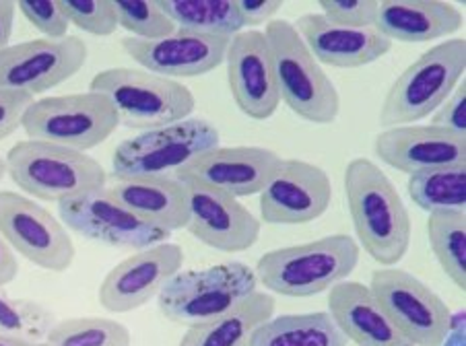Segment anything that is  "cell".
Wrapping results in <instances>:
<instances>
[{"instance_id": "cell-1", "label": "cell", "mask_w": 466, "mask_h": 346, "mask_svg": "<svg viewBox=\"0 0 466 346\" xmlns=\"http://www.w3.org/2000/svg\"><path fill=\"white\" fill-rule=\"evenodd\" d=\"M345 196L357 243L382 266L399 264L407 256L413 222L392 180L365 157L345 167Z\"/></svg>"}, {"instance_id": "cell-2", "label": "cell", "mask_w": 466, "mask_h": 346, "mask_svg": "<svg viewBox=\"0 0 466 346\" xmlns=\"http://www.w3.org/2000/svg\"><path fill=\"white\" fill-rule=\"evenodd\" d=\"M360 243L351 235L335 233L270 250L258 258L254 272L270 293L306 299L326 293L347 281L360 264Z\"/></svg>"}, {"instance_id": "cell-3", "label": "cell", "mask_w": 466, "mask_h": 346, "mask_svg": "<svg viewBox=\"0 0 466 346\" xmlns=\"http://www.w3.org/2000/svg\"><path fill=\"white\" fill-rule=\"evenodd\" d=\"M466 71L464 37H452L423 52L390 84L380 107V126H409L430 118L452 95Z\"/></svg>"}, {"instance_id": "cell-4", "label": "cell", "mask_w": 466, "mask_h": 346, "mask_svg": "<svg viewBox=\"0 0 466 346\" xmlns=\"http://www.w3.org/2000/svg\"><path fill=\"white\" fill-rule=\"evenodd\" d=\"M89 91L107 97L122 126L143 133L188 120L197 110V99L184 83L143 68H106L93 76Z\"/></svg>"}, {"instance_id": "cell-5", "label": "cell", "mask_w": 466, "mask_h": 346, "mask_svg": "<svg viewBox=\"0 0 466 346\" xmlns=\"http://www.w3.org/2000/svg\"><path fill=\"white\" fill-rule=\"evenodd\" d=\"M6 173L29 198L44 203L89 194L107 186V172L87 153L42 141H19L6 153Z\"/></svg>"}, {"instance_id": "cell-6", "label": "cell", "mask_w": 466, "mask_h": 346, "mask_svg": "<svg viewBox=\"0 0 466 346\" xmlns=\"http://www.w3.org/2000/svg\"><path fill=\"white\" fill-rule=\"evenodd\" d=\"M281 102L312 124H332L340 114V95L322 64L312 56L291 21L277 17L264 27Z\"/></svg>"}, {"instance_id": "cell-7", "label": "cell", "mask_w": 466, "mask_h": 346, "mask_svg": "<svg viewBox=\"0 0 466 346\" xmlns=\"http://www.w3.org/2000/svg\"><path fill=\"white\" fill-rule=\"evenodd\" d=\"M219 128L203 118H188L176 124L147 130L122 141L112 153L116 180L174 175L203 153L219 147Z\"/></svg>"}, {"instance_id": "cell-8", "label": "cell", "mask_w": 466, "mask_h": 346, "mask_svg": "<svg viewBox=\"0 0 466 346\" xmlns=\"http://www.w3.org/2000/svg\"><path fill=\"white\" fill-rule=\"evenodd\" d=\"M120 126L114 105L102 94H68L35 99L23 115L29 141H42L81 153L99 147Z\"/></svg>"}, {"instance_id": "cell-9", "label": "cell", "mask_w": 466, "mask_h": 346, "mask_svg": "<svg viewBox=\"0 0 466 346\" xmlns=\"http://www.w3.org/2000/svg\"><path fill=\"white\" fill-rule=\"evenodd\" d=\"M254 268L228 262L203 271L177 272L157 295L159 311L174 324H198L221 315L256 291Z\"/></svg>"}, {"instance_id": "cell-10", "label": "cell", "mask_w": 466, "mask_h": 346, "mask_svg": "<svg viewBox=\"0 0 466 346\" xmlns=\"http://www.w3.org/2000/svg\"><path fill=\"white\" fill-rule=\"evenodd\" d=\"M368 287L392 324L413 346H441L452 332L454 315L436 291L402 268L382 266Z\"/></svg>"}, {"instance_id": "cell-11", "label": "cell", "mask_w": 466, "mask_h": 346, "mask_svg": "<svg viewBox=\"0 0 466 346\" xmlns=\"http://www.w3.org/2000/svg\"><path fill=\"white\" fill-rule=\"evenodd\" d=\"M0 235L15 253L42 271L66 272L75 262V242L65 222L13 190H0Z\"/></svg>"}, {"instance_id": "cell-12", "label": "cell", "mask_w": 466, "mask_h": 346, "mask_svg": "<svg viewBox=\"0 0 466 346\" xmlns=\"http://www.w3.org/2000/svg\"><path fill=\"white\" fill-rule=\"evenodd\" d=\"M60 221L85 240L120 250H145L169 240L167 231L149 225L120 204L110 188L81 194L58 203Z\"/></svg>"}, {"instance_id": "cell-13", "label": "cell", "mask_w": 466, "mask_h": 346, "mask_svg": "<svg viewBox=\"0 0 466 346\" xmlns=\"http://www.w3.org/2000/svg\"><path fill=\"white\" fill-rule=\"evenodd\" d=\"M89 58L87 44L79 35L65 40H31L0 52V89L29 95L48 94L81 71Z\"/></svg>"}, {"instance_id": "cell-14", "label": "cell", "mask_w": 466, "mask_h": 346, "mask_svg": "<svg viewBox=\"0 0 466 346\" xmlns=\"http://www.w3.org/2000/svg\"><path fill=\"white\" fill-rule=\"evenodd\" d=\"M184 250L177 243L163 242L138 250L116 264L99 284V305L110 313L135 311L161 293V289L182 272Z\"/></svg>"}, {"instance_id": "cell-15", "label": "cell", "mask_w": 466, "mask_h": 346, "mask_svg": "<svg viewBox=\"0 0 466 346\" xmlns=\"http://www.w3.org/2000/svg\"><path fill=\"white\" fill-rule=\"evenodd\" d=\"M188 192V233L217 252L238 253L258 242L262 221L238 198L194 180H180Z\"/></svg>"}, {"instance_id": "cell-16", "label": "cell", "mask_w": 466, "mask_h": 346, "mask_svg": "<svg viewBox=\"0 0 466 346\" xmlns=\"http://www.w3.org/2000/svg\"><path fill=\"white\" fill-rule=\"evenodd\" d=\"M228 81L233 102L252 120H268L281 105L275 60L267 35L260 29H244L231 37L228 54Z\"/></svg>"}, {"instance_id": "cell-17", "label": "cell", "mask_w": 466, "mask_h": 346, "mask_svg": "<svg viewBox=\"0 0 466 346\" xmlns=\"http://www.w3.org/2000/svg\"><path fill=\"white\" fill-rule=\"evenodd\" d=\"M332 203V182L320 165L283 159L281 169L260 192V221L268 225H306L318 221Z\"/></svg>"}, {"instance_id": "cell-18", "label": "cell", "mask_w": 466, "mask_h": 346, "mask_svg": "<svg viewBox=\"0 0 466 346\" xmlns=\"http://www.w3.org/2000/svg\"><path fill=\"white\" fill-rule=\"evenodd\" d=\"M229 42V37L176 29L161 40L124 37L120 44L127 56L143 66V71L177 81L203 76L219 68L225 63Z\"/></svg>"}, {"instance_id": "cell-19", "label": "cell", "mask_w": 466, "mask_h": 346, "mask_svg": "<svg viewBox=\"0 0 466 346\" xmlns=\"http://www.w3.org/2000/svg\"><path fill=\"white\" fill-rule=\"evenodd\" d=\"M283 157L264 147H215L174 173L223 190L233 198L256 196L281 169Z\"/></svg>"}, {"instance_id": "cell-20", "label": "cell", "mask_w": 466, "mask_h": 346, "mask_svg": "<svg viewBox=\"0 0 466 346\" xmlns=\"http://www.w3.org/2000/svg\"><path fill=\"white\" fill-rule=\"evenodd\" d=\"M374 153L384 165L413 175L436 167L466 163V136L431 124L394 126L378 133Z\"/></svg>"}, {"instance_id": "cell-21", "label": "cell", "mask_w": 466, "mask_h": 346, "mask_svg": "<svg viewBox=\"0 0 466 346\" xmlns=\"http://www.w3.org/2000/svg\"><path fill=\"white\" fill-rule=\"evenodd\" d=\"M293 27L312 56L324 66L363 68L392 50V42L376 27H340L326 21L320 13L301 15Z\"/></svg>"}, {"instance_id": "cell-22", "label": "cell", "mask_w": 466, "mask_h": 346, "mask_svg": "<svg viewBox=\"0 0 466 346\" xmlns=\"http://www.w3.org/2000/svg\"><path fill=\"white\" fill-rule=\"evenodd\" d=\"M329 313L357 346H413L399 332L368 284L343 281L329 291Z\"/></svg>"}, {"instance_id": "cell-23", "label": "cell", "mask_w": 466, "mask_h": 346, "mask_svg": "<svg viewBox=\"0 0 466 346\" xmlns=\"http://www.w3.org/2000/svg\"><path fill=\"white\" fill-rule=\"evenodd\" d=\"M462 25V13L452 3L386 0L380 3L374 27L392 44H425L458 34Z\"/></svg>"}, {"instance_id": "cell-24", "label": "cell", "mask_w": 466, "mask_h": 346, "mask_svg": "<svg viewBox=\"0 0 466 346\" xmlns=\"http://www.w3.org/2000/svg\"><path fill=\"white\" fill-rule=\"evenodd\" d=\"M120 204L167 233L188 225V192L176 175H147L118 180L110 188Z\"/></svg>"}, {"instance_id": "cell-25", "label": "cell", "mask_w": 466, "mask_h": 346, "mask_svg": "<svg viewBox=\"0 0 466 346\" xmlns=\"http://www.w3.org/2000/svg\"><path fill=\"white\" fill-rule=\"evenodd\" d=\"M275 310L273 295L254 291L225 313L188 326L177 346H252L254 334L273 318Z\"/></svg>"}, {"instance_id": "cell-26", "label": "cell", "mask_w": 466, "mask_h": 346, "mask_svg": "<svg viewBox=\"0 0 466 346\" xmlns=\"http://www.w3.org/2000/svg\"><path fill=\"white\" fill-rule=\"evenodd\" d=\"M329 311L273 315L254 334L252 346H347Z\"/></svg>"}, {"instance_id": "cell-27", "label": "cell", "mask_w": 466, "mask_h": 346, "mask_svg": "<svg viewBox=\"0 0 466 346\" xmlns=\"http://www.w3.org/2000/svg\"><path fill=\"white\" fill-rule=\"evenodd\" d=\"M177 29L215 37H231L244 32L238 0H159Z\"/></svg>"}, {"instance_id": "cell-28", "label": "cell", "mask_w": 466, "mask_h": 346, "mask_svg": "<svg viewBox=\"0 0 466 346\" xmlns=\"http://www.w3.org/2000/svg\"><path fill=\"white\" fill-rule=\"evenodd\" d=\"M427 240L441 271L458 289H466V213L436 211L427 214Z\"/></svg>"}, {"instance_id": "cell-29", "label": "cell", "mask_w": 466, "mask_h": 346, "mask_svg": "<svg viewBox=\"0 0 466 346\" xmlns=\"http://www.w3.org/2000/svg\"><path fill=\"white\" fill-rule=\"evenodd\" d=\"M407 192L419 209L427 214L436 211H464L466 206V163L436 167L409 175Z\"/></svg>"}, {"instance_id": "cell-30", "label": "cell", "mask_w": 466, "mask_h": 346, "mask_svg": "<svg viewBox=\"0 0 466 346\" xmlns=\"http://www.w3.org/2000/svg\"><path fill=\"white\" fill-rule=\"evenodd\" d=\"M50 346H130V330L112 318H68L46 336Z\"/></svg>"}, {"instance_id": "cell-31", "label": "cell", "mask_w": 466, "mask_h": 346, "mask_svg": "<svg viewBox=\"0 0 466 346\" xmlns=\"http://www.w3.org/2000/svg\"><path fill=\"white\" fill-rule=\"evenodd\" d=\"M54 324L56 318L48 307L25 297H11L0 287V336L35 344L46 341Z\"/></svg>"}, {"instance_id": "cell-32", "label": "cell", "mask_w": 466, "mask_h": 346, "mask_svg": "<svg viewBox=\"0 0 466 346\" xmlns=\"http://www.w3.org/2000/svg\"><path fill=\"white\" fill-rule=\"evenodd\" d=\"M118 27L135 40H161L176 32V23L161 9L159 0H128L116 3Z\"/></svg>"}, {"instance_id": "cell-33", "label": "cell", "mask_w": 466, "mask_h": 346, "mask_svg": "<svg viewBox=\"0 0 466 346\" xmlns=\"http://www.w3.org/2000/svg\"><path fill=\"white\" fill-rule=\"evenodd\" d=\"M71 25L96 37H110L118 29L114 0H60Z\"/></svg>"}, {"instance_id": "cell-34", "label": "cell", "mask_w": 466, "mask_h": 346, "mask_svg": "<svg viewBox=\"0 0 466 346\" xmlns=\"http://www.w3.org/2000/svg\"><path fill=\"white\" fill-rule=\"evenodd\" d=\"M17 11H21L29 25H34L46 40L58 42L68 37L71 23L62 11L60 0H25V3H17Z\"/></svg>"}, {"instance_id": "cell-35", "label": "cell", "mask_w": 466, "mask_h": 346, "mask_svg": "<svg viewBox=\"0 0 466 346\" xmlns=\"http://www.w3.org/2000/svg\"><path fill=\"white\" fill-rule=\"evenodd\" d=\"M320 15L340 27H374L380 3L378 0H320Z\"/></svg>"}, {"instance_id": "cell-36", "label": "cell", "mask_w": 466, "mask_h": 346, "mask_svg": "<svg viewBox=\"0 0 466 346\" xmlns=\"http://www.w3.org/2000/svg\"><path fill=\"white\" fill-rule=\"evenodd\" d=\"M431 126L444 128L448 133L466 136V83H458L444 104L431 114Z\"/></svg>"}, {"instance_id": "cell-37", "label": "cell", "mask_w": 466, "mask_h": 346, "mask_svg": "<svg viewBox=\"0 0 466 346\" xmlns=\"http://www.w3.org/2000/svg\"><path fill=\"white\" fill-rule=\"evenodd\" d=\"M34 102V95L23 94V91L0 89V143L17 133L23 115Z\"/></svg>"}, {"instance_id": "cell-38", "label": "cell", "mask_w": 466, "mask_h": 346, "mask_svg": "<svg viewBox=\"0 0 466 346\" xmlns=\"http://www.w3.org/2000/svg\"><path fill=\"white\" fill-rule=\"evenodd\" d=\"M285 6L283 0H262V3H248V0H238V9L242 15L244 29H258L260 25H268L270 21L277 19Z\"/></svg>"}, {"instance_id": "cell-39", "label": "cell", "mask_w": 466, "mask_h": 346, "mask_svg": "<svg viewBox=\"0 0 466 346\" xmlns=\"http://www.w3.org/2000/svg\"><path fill=\"white\" fill-rule=\"evenodd\" d=\"M19 274V262L11 245L5 242V237L0 235V287L13 282Z\"/></svg>"}, {"instance_id": "cell-40", "label": "cell", "mask_w": 466, "mask_h": 346, "mask_svg": "<svg viewBox=\"0 0 466 346\" xmlns=\"http://www.w3.org/2000/svg\"><path fill=\"white\" fill-rule=\"evenodd\" d=\"M15 15H17V3L0 0V52L11 45L9 42L15 27Z\"/></svg>"}, {"instance_id": "cell-41", "label": "cell", "mask_w": 466, "mask_h": 346, "mask_svg": "<svg viewBox=\"0 0 466 346\" xmlns=\"http://www.w3.org/2000/svg\"><path fill=\"white\" fill-rule=\"evenodd\" d=\"M441 346H464V330H462V332L458 330L456 336H454V326H452V332H450V336L446 338V342Z\"/></svg>"}, {"instance_id": "cell-42", "label": "cell", "mask_w": 466, "mask_h": 346, "mask_svg": "<svg viewBox=\"0 0 466 346\" xmlns=\"http://www.w3.org/2000/svg\"><path fill=\"white\" fill-rule=\"evenodd\" d=\"M0 346H31V344L25 341H17V338L0 336Z\"/></svg>"}, {"instance_id": "cell-43", "label": "cell", "mask_w": 466, "mask_h": 346, "mask_svg": "<svg viewBox=\"0 0 466 346\" xmlns=\"http://www.w3.org/2000/svg\"><path fill=\"white\" fill-rule=\"evenodd\" d=\"M5 175H6V161L0 157V182H3Z\"/></svg>"}, {"instance_id": "cell-44", "label": "cell", "mask_w": 466, "mask_h": 346, "mask_svg": "<svg viewBox=\"0 0 466 346\" xmlns=\"http://www.w3.org/2000/svg\"><path fill=\"white\" fill-rule=\"evenodd\" d=\"M31 346H50L48 342H35V344H31Z\"/></svg>"}]
</instances>
